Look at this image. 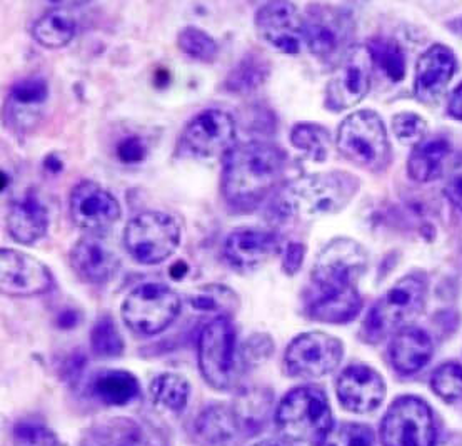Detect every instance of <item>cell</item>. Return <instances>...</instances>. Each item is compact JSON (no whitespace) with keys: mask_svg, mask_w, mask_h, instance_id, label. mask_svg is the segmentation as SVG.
<instances>
[{"mask_svg":"<svg viewBox=\"0 0 462 446\" xmlns=\"http://www.w3.org/2000/svg\"><path fill=\"white\" fill-rule=\"evenodd\" d=\"M281 249V237L274 231L261 228H239L227 236L222 253L232 268L254 271L277 256Z\"/></svg>","mask_w":462,"mask_h":446,"instance_id":"obj_18","label":"cell"},{"mask_svg":"<svg viewBox=\"0 0 462 446\" xmlns=\"http://www.w3.org/2000/svg\"><path fill=\"white\" fill-rule=\"evenodd\" d=\"M306 257V246L299 241H291L282 249V269L289 276L298 274Z\"/></svg>","mask_w":462,"mask_h":446,"instance_id":"obj_45","label":"cell"},{"mask_svg":"<svg viewBox=\"0 0 462 446\" xmlns=\"http://www.w3.org/2000/svg\"><path fill=\"white\" fill-rule=\"evenodd\" d=\"M436 420L430 404L418 396H401L389 406L381 423L383 446H434Z\"/></svg>","mask_w":462,"mask_h":446,"instance_id":"obj_10","label":"cell"},{"mask_svg":"<svg viewBox=\"0 0 462 446\" xmlns=\"http://www.w3.org/2000/svg\"><path fill=\"white\" fill-rule=\"evenodd\" d=\"M14 446H59L57 436L44 423L35 420H21L12 426Z\"/></svg>","mask_w":462,"mask_h":446,"instance_id":"obj_40","label":"cell"},{"mask_svg":"<svg viewBox=\"0 0 462 446\" xmlns=\"http://www.w3.org/2000/svg\"><path fill=\"white\" fill-rule=\"evenodd\" d=\"M363 245L349 237H337L320 249L310 271L314 296H334L357 290V281L367 268Z\"/></svg>","mask_w":462,"mask_h":446,"instance_id":"obj_6","label":"cell"},{"mask_svg":"<svg viewBox=\"0 0 462 446\" xmlns=\"http://www.w3.org/2000/svg\"><path fill=\"white\" fill-rule=\"evenodd\" d=\"M430 336L416 326H409L394 335L389 345L391 363L401 375H414L424 368L432 357Z\"/></svg>","mask_w":462,"mask_h":446,"instance_id":"obj_24","label":"cell"},{"mask_svg":"<svg viewBox=\"0 0 462 446\" xmlns=\"http://www.w3.org/2000/svg\"><path fill=\"white\" fill-rule=\"evenodd\" d=\"M336 391L347 412L364 414L374 412L384 402V379L367 365H351L339 375Z\"/></svg>","mask_w":462,"mask_h":446,"instance_id":"obj_19","label":"cell"},{"mask_svg":"<svg viewBox=\"0 0 462 446\" xmlns=\"http://www.w3.org/2000/svg\"><path fill=\"white\" fill-rule=\"evenodd\" d=\"M116 153L124 164H137V163H143V157L147 154V149L143 145V139L129 135V137H124L117 144Z\"/></svg>","mask_w":462,"mask_h":446,"instance_id":"obj_44","label":"cell"},{"mask_svg":"<svg viewBox=\"0 0 462 446\" xmlns=\"http://www.w3.org/2000/svg\"><path fill=\"white\" fill-rule=\"evenodd\" d=\"M286 161V153L271 143L234 145L222 163V198L237 209H253L279 186Z\"/></svg>","mask_w":462,"mask_h":446,"instance_id":"obj_1","label":"cell"},{"mask_svg":"<svg viewBox=\"0 0 462 446\" xmlns=\"http://www.w3.org/2000/svg\"><path fill=\"white\" fill-rule=\"evenodd\" d=\"M430 386L440 400L446 403L459 402L462 398V367L459 363H444L432 373Z\"/></svg>","mask_w":462,"mask_h":446,"instance_id":"obj_39","label":"cell"},{"mask_svg":"<svg viewBox=\"0 0 462 446\" xmlns=\"http://www.w3.org/2000/svg\"><path fill=\"white\" fill-rule=\"evenodd\" d=\"M180 245V224L169 212L145 211L124 229V246L135 263L155 266L172 256Z\"/></svg>","mask_w":462,"mask_h":446,"instance_id":"obj_7","label":"cell"},{"mask_svg":"<svg viewBox=\"0 0 462 446\" xmlns=\"http://www.w3.org/2000/svg\"><path fill=\"white\" fill-rule=\"evenodd\" d=\"M190 385L177 373H162L151 383V398L167 412L180 413L188 406Z\"/></svg>","mask_w":462,"mask_h":446,"instance_id":"obj_33","label":"cell"},{"mask_svg":"<svg viewBox=\"0 0 462 446\" xmlns=\"http://www.w3.org/2000/svg\"><path fill=\"white\" fill-rule=\"evenodd\" d=\"M428 284L419 274L399 279L371 308L363 324L364 341L379 343L385 336L409 328L426 306Z\"/></svg>","mask_w":462,"mask_h":446,"instance_id":"obj_4","label":"cell"},{"mask_svg":"<svg viewBox=\"0 0 462 446\" xmlns=\"http://www.w3.org/2000/svg\"><path fill=\"white\" fill-rule=\"evenodd\" d=\"M69 214L80 229L97 233L109 229L121 219V202L97 182L82 181L70 190Z\"/></svg>","mask_w":462,"mask_h":446,"instance_id":"obj_14","label":"cell"},{"mask_svg":"<svg viewBox=\"0 0 462 446\" xmlns=\"http://www.w3.org/2000/svg\"><path fill=\"white\" fill-rule=\"evenodd\" d=\"M177 47L182 54L192 57L200 62H214L219 56L217 41L206 31L188 25L177 35Z\"/></svg>","mask_w":462,"mask_h":446,"instance_id":"obj_37","label":"cell"},{"mask_svg":"<svg viewBox=\"0 0 462 446\" xmlns=\"http://www.w3.org/2000/svg\"><path fill=\"white\" fill-rule=\"evenodd\" d=\"M5 228L15 243L33 245L42 239L49 229V212L42 201L31 192L12 204Z\"/></svg>","mask_w":462,"mask_h":446,"instance_id":"obj_23","label":"cell"},{"mask_svg":"<svg viewBox=\"0 0 462 446\" xmlns=\"http://www.w3.org/2000/svg\"><path fill=\"white\" fill-rule=\"evenodd\" d=\"M192 310L200 312H216L217 316L231 318L239 308V296L224 284H206L189 296Z\"/></svg>","mask_w":462,"mask_h":446,"instance_id":"obj_34","label":"cell"},{"mask_svg":"<svg viewBox=\"0 0 462 446\" xmlns=\"http://www.w3.org/2000/svg\"><path fill=\"white\" fill-rule=\"evenodd\" d=\"M90 348L99 358H117L124 353V338L109 314L100 316L90 330Z\"/></svg>","mask_w":462,"mask_h":446,"instance_id":"obj_38","label":"cell"},{"mask_svg":"<svg viewBox=\"0 0 462 446\" xmlns=\"http://www.w3.org/2000/svg\"><path fill=\"white\" fill-rule=\"evenodd\" d=\"M182 310L180 296L161 283H143L122 304V320L135 333L154 336L174 323Z\"/></svg>","mask_w":462,"mask_h":446,"instance_id":"obj_8","label":"cell"},{"mask_svg":"<svg viewBox=\"0 0 462 446\" xmlns=\"http://www.w3.org/2000/svg\"><path fill=\"white\" fill-rule=\"evenodd\" d=\"M457 68V60L449 47L430 45V49L419 57L414 78V94L419 101L432 104L438 101L449 86L452 76Z\"/></svg>","mask_w":462,"mask_h":446,"instance_id":"obj_22","label":"cell"},{"mask_svg":"<svg viewBox=\"0 0 462 446\" xmlns=\"http://www.w3.org/2000/svg\"><path fill=\"white\" fill-rule=\"evenodd\" d=\"M361 310L363 298L357 290L334 296H314L308 304L309 318L319 323H351Z\"/></svg>","mask_w":462,"mask_h":446,"instance_id":"obj_28","label":"cell"},{"mask_svg":"<svg viewBox=\"0 0 462 446\" xmlns=\"http://www.w3.org/2000/svg\"><path fill=\"white\" fill-rule=\"evenodd\" d=\"M255 29L279 52L294 56L304 45V15L292 2L264 4L255 14Z\"/></svg>","mask_w":462,"mask_h":446,"instance_id":"obj_16","label":"cell"},{"mask_svg":"<svg viewBox=\"0 0 462 446\" xmlns=\"http://www.w3.org/2000/svg\"><path fill=\"white\" fill-rule=\"evenodd\" d=\"M49 98V84L41 76H31L12 84L7 102H5V119L12 116V123H21L27 116L41 111ZM23 125V123H21Z\"/></svg>","mask_w":462,"mask_h":446,"instance_id":"obj_27","label":"cell"},{"mask_svg":"<svg viewBox=\"0 0 462 446\" xmlns=\"http://www.w3.org/2000/svg\"><path fill=\"white\" fill-rule=\"evenodd\" d=\"M88 391L96 400L107 406H124L139 396L141 386L133 373L122 369H109L100 371L90 379Z\"/></svg>","mask_w":462,"mask_h":446,"instance_id":"obj_25","label":"cell"},{"mask_svg":"<svg viewBox=\"0 0 462 446\" xmlns=\"http://www.w3.org/2000/svg\"><path fill=\"white\" fill-rule=\"evenodd\" d=\"M448 112L451 114L454 119L462 121V84L457 89L452 92L451 99H449V106H448Z\"/></svg>","mask_w":462,"mask_h":446,"instance_id":"obj_47","label":"cell"},{"mask_svg":"<svg viewBox=\"0 0 462 446\" xmlns=\"http://www.w3.org/2000/svg\"><path fill=\"white\" fill-rule=\"evenodd\" d=\"M274 353V343L273 338L264 333H257V335L251 336L247 339V343L244 345V359L247 363H261L271 355Z\"/></svg>","mask_w":462,"mask_h":446,"instance_id":"obj_43","label":"cell"},{"mask_svg":"<svg viewBox=\"0 0 462 446\" xmlns=\"http://www.w3.org/2000/svg\"><path fill=\"white\" fill-rule=\"evenodd\" d=\"M237 124L232 114L222 109H206L194 116L180 135L184 153L198 159L226 156L236 145Z\"/></svg>","mask_w":462,"mask_h":446,"instance_id":"obj_13","label":"cell"},{"mask_svg":"<svg viewBox=\"0 0 462 446\" xmlns=\"http://www.w3.org/2000/svg\"><path fill=\"white\" fill-rule=\"evenodd\" d=\"M451 154V143L444 137H430L419 143L408 159L409 178L416 182H430L440 178L444 161Z\"/></svg>","mask_w":462,"mask_h":446,"instance_id":"obj_26","label":"cell"},{"mask_svg":"<svg viewBox=\"0 0 462 446\" xmlns=\"http://www.w3.org/2000/svg\"><path fill=\"white\" fill-rule=\"evenodd\" d=\"M269 78V68L261 57L247 56L232 69L231 74L226 79L224 86L231 92H253L261 88Z\"/></svg>","mask_w":462,"mask_h":446,"instance_id":"obj_36","label":"cell"},{"mask_svg":"<svg viewBox=\"0 0 462 446\" xmlns=\"http://www.w3.org/2000/svg\"><path fill=\"white\" fill-rule=\"evenodd\" d=\"M69 263L79 278L90 284L109 283L121 268V259L99 236L80 237L70 249Z\"/></svg>","mask_w":462,"mask_h":446,"instance_id":"obj_20","label":"cell"},{"mask_svg":"<svg viewBox=\"0 0 462 446\" xmlns=\"http://www.w3.org/2000/svg\"><path fill=\"white\" fill-rule=\"evenodd\" d=\"M336 147L342 157L367 171H381L391 159L384 123L377 112L369 109L353 112L342 121Z\"/></svg>","mask_w":462,"mask_h":446,"instance_id":"obj_5","label":"cell"},{"mask_svg":"<svg viewBox=\"0 0 462 446\" xmlns=\"http://www.w3.org/2000/svg\"><path fill=\"white\" fill-rule=\"evenodd\" d=\"M277 430L291 441L316 443L334 428L326 393L316 386H299L281 400L274 414Z\"/></svg>","mask_w":462,"mask_h":446,"instance_id":"obj_3","label":"cell"},{"mask_svg":"<svg viewBox=\"0 0 462 446\" xmlns=\"http://www.w3.org/2000/svg\"><path fill=\"white\" fill-rule=\"evenodd\" d=\"M273 404V393L264 388H253L239 393L234 402V414L241 432H247L249 435H257L264 426L269 416V410Z\"/></svg>","mask_w":462,"mask_h":446,"instance_id":"obj_31","label":"cell"},{"mask_svg":"<svg viewBox=\"0 0 462 446\" xmlns=\"http://www.w3.org/2000/svg\"><path fill=\"white\" fill-rule=\"evenodd\" d=\"M377 74L397 84L406 76V56L393 39H374L367 44Z\"/></svg>","mask_w":462,"mask_h":446,"instance_id":"obj_32","label":"cell"},{"mask_svg":"<svg viewBox=\"0 0 462 446\" xmlns=\"http://www.w3.org/2000/svg\"><path fill=\"white\" fill-rule=\"evenodd\" d=\"M319 446H374V433L365 424H339L330 430Z\"/></svg>","mask_w":462,"mask_h":446,"instance_id":"obj_41","label":"cell"},{"mask_svg":"<svg viewBox=\"0 0 462 446\" xmlns=\"http://www.w3.org/2000/svg\"><path fill=\"white\" fill-rule=\"evenodd\" d=\"M373 72L374 66L367 45H353L346 51L326 86V107L332 112L353 109L369 94Z\"/></svg>","mask_w":462,"mask_h":446,"instance_id":"obj_11","label":"cell"},{"mask_svg":"<svg viewBox=\"0 0 462 446\" xmlns=\"http://www.w3.org/2000/svg\"><path fill=\"white\" fill-rule=\"evenodd\" d=\"M361 188L347 171H326L294 179L275 194L273 209L282 218L312 219L342 211Z\"/></svg>","mask_w":462,"mask_h":446,"instance_id":"obj_2","label":"cell"},{"mask_svg":"<svg viewBox=\"0 0 462 446\" xmlns=\"http://www.w3.org/2000/svg\"><path fill=\"white\" fill-rule=\"evenodd\" d=\"M349 35L351 21L339 9L312 5L304 17V44L319 60H332L339 56Z\"/></svg>","mask_w":462,"mask_h":446,"instance_id":"obj_17","label":"cell"},{"mask_svg":"<svg viewBox=\"0 0 462 446\" xmlns=\"http://www.w3.org/2000/svg\"><path fill=\"white\" fill-rule=\"evenodd\" d=\"M446 198L456 209L462 212V169H459L446 184Z\"/></svg>","mask_w":462,"mask_h":446,"instance_id":"obj_46","label":"cell"},{"mask_svg":"<svg viewBox=\"0 0 462 446\" xmlns=\"http://www.w3.org/2000/svg\"><path fill=\"white\" fill-rule=\"evenodd\" d=\"M344 346L336 336L310 331L296 336L284 353V368L292 378H320L339 367Z\"/></svg>","mask_w":462,"mask_h":446,"instance_id":"obj_12","label":"cell"},{"mask_svg":"<svg viewBox=\"0 0 462 446\" xmlns=\"http://www.w3.org/2000/svg\"><path fill=\"white\" fill-rule=\"evenodd\" d=\"M428 123L416 112H399L393 117V131L402 144L418 145L428 135Z\"/></svg>","mask_w":462,"mask_h":446,"instance_id":"obj_42","label":"cell"},{"mask_svg":"<svg viewBox=\"0 0 462 446\" xmlns=\"http://www.w3.org/2000/svg\"><path fill=\"white\" fill-rule=\"evenodd\" d=\"M254 446H287L286 443H282V441H277V440H264V441H261V443H257V445Z\"/></svg>","mask_w":462,"mask_h":446,"instance_id":"obj_49","label":"cell"},{"mask_svg":"<svg viewBox=\"0 0 462 446\" xmlns=\"http://www.w3.org/2000/svg\"><path fill=\"white\" fill-rule=\"evenodd\" d=\"M199 369L216 390L231 386L237 363V333L231 318L220 316L206 324L199 336Z\"/></svg>","mask_w":462,"mask_h":446,"instance_id":"obj_9","label":"cell"},{"mask_svg":"<svg viewBox=\"0 0 462 446\" xmlns=\"http://www.w3.org/2000/svg\"><path fill=\"white\" fill-rule=\"evenodd\" d=\"M78 33L76 17L66 9H52L32 25L33 41L45 49H62Z\"/></svg>","mask_w":462,"mask_h":446,"instance_id":"obj_29","label":"cell"},{"mask_svg":"<svg viewBox=\"0 0 462 446\" xmlns=\"http://www.w3.org/2000/svg\"><path fill=\"white\" fill-rule=\"evenodd\" d=\"M82 446H169V440L152 422L114 418L97 424Z\"/></svg>","mask_w":462,"mask_h":446,"instance_id":"obj_21","label":"cell"},{"mask_svg":"<svg viewBox=\"0 0 462 446\" xmlns=\"http://www.w3.org/2000/svg\"><path fill=\"white\" fill-rule=\"evenodd\" d=\"M198 433L206 443L212 446H226L231 443L241 432L232 406L210 404L199 414Z\"/></svg>","mask_w":462,"mask_h":446,"instance_id":"obj_30","label":"cell"},{"mask_svg":"<svg viewBox=\"0 0 462 446\" xmlns=\"http://www.w3.org/2000/svg\"><path fill=\"white\" fill-rule=\"evenodd\" d=\"M434 446H462V435H451L444 438L439 443Z\"/></svg>","mask_w":462,"mask_h":446,"instance_id":"obj_48","label":"cell"},{"mask_svg":"<svg viewBox=\"0 0 462 446\" xmlns=\"http://www.w3.org/2000/svg\"><path fill=\"white\" fill-rule=\"evenodd\" d=\"M54 278L42 261L17 249L0 251V290L7 296L27 298L52 290Z\"/></svg>","mask_w":462,"mask_h":446,"instance_id":"obj_15","label":"cell"},{"mask_svg":"<svg viewBox=\"0 0 462 446\" xmlns=\"http://www.w3.org/2000/svg\"><path fill=\"white\" fill-rule=\"evenodd\" d=\"M291 144L314 163H324L332 147L330 133L320 124L299 123L291 129Z\"/></svg>","mask_w":462,"mask_h":446,"instance_id":"obj_35","label":"cell"}]
</instances>
